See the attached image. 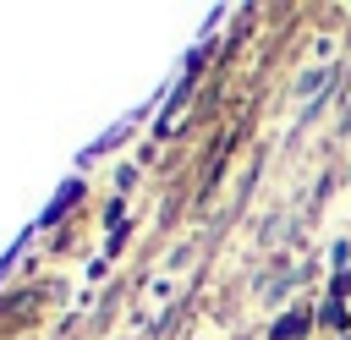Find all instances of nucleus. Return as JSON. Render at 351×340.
<instances>
[{"label":"nucleus","mask_w":351,"mask_h":340,"mask_svg":"<svg viewBox=\"0 0 351 340\" xmlns=\"http://www.w3.org/2000/svg\"><path fill=\"white\" fill-rule=\"evenodd\" d=\"M302 329H307V318H302V313H291V318H280V324H274V340H302Z\"/></svg>","instance_id":"obj_1"}]
</instances>
